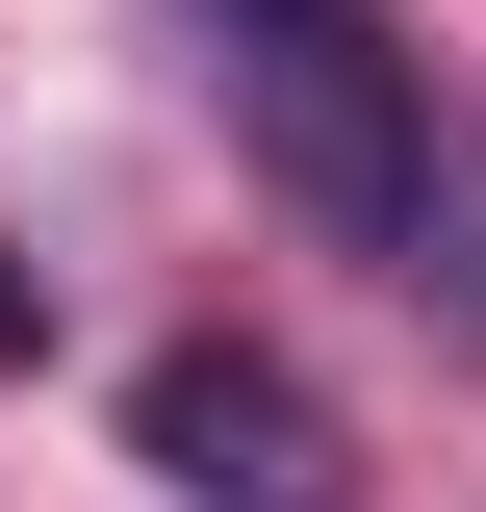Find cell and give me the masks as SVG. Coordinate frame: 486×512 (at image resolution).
Here are the masks:
<instances>
[{
    "instance_id": "cell-3",
    "label": "cell",
    "mask_w": 486,
    "mask_h": 512,
    "mask_svg": "<svg viewBox=\"0 0 486 512\" xmlns=\"http://www.w3.org/2000/svg\"><path fill=\"white\" fill-rule=\"evenodd\" d=\"M26 333H52V282H26V256H0V359H26Z\"/></svg>"
},
{
    "instance_id": "cell-1",
    "label": "cell",
    "mask_w": 486,
    "mask_h": 512,
    "mask_svg": "<svg viewBox=\"0 0 486 512\" xmlns=\"http://www.w3.org/2000/svg\"><path fill=\"white\" fill-rule=\"evenodd\" d=\"M205 52H231V128L282 154L307 231H384V256L435 231V103L384 52V0H205Z\"/></svg>"
},
{
    "instance_id": "cell-2",
    "label": "cell",
    "mask_w": 486,
    "mask_h": 512,
    "mask_svg": "<svg viewBox=\"0 0 486 512\" xmlns=\"http://www.w3.org/2000/svg\"><path fill=\"white\" fill-rule=\"evenodd\" d=\"M128 461L180 512H333V410H307V359H256V333H180V359L128 384Z\"/></svg>"
}]
</instances>
